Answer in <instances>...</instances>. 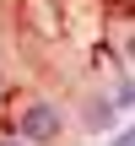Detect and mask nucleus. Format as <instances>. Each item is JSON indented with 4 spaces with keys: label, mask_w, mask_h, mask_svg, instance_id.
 Masks as SVG:
<instances>
[{
    "label": "nucleus",
    "mask_w": 135,
    "mask_h": 146,
    "mask_svg": "<svg viewBox=\"0 0 135 146\" xmlns=\"http://www.w3.org/2000/svg\"><path fill=\"white\" fill-rule=\"evenodd\" d=\"M65 130H70V119H65L60 103H49V98H27V103L16 108V130H11V135H22L27 146H54Z\"/></svg>",
    "instance_id": "1"
},
{
    "label": "nucleus",
    "mask_w": 135,
    "mask_h": 146,
    "mask_svg": "<svg viewBox=\"0 0 135 146\" xmlns=\"http://www.w3.org/2000/svg\"><path fill=\"white\" fill-rule=\"evenodd\" d=\"M108 119H114V103H108V98H87V108H81V125H87V130H103Z\"/></svg>",
    "instance_id": "2"
},
{
    "label": "nucleus",
    "mask_w": 135,
    "mask_h": 146,
    "mask_svg": "<svg viewBox=\"0 0 135 146\" xmlns=\"http://www.w3.org/2000/svg\"><path fill=\"white\" fill-rule=\"evenodd\" d=\"M0 146H27V141H22V135H0Z\"/></svg>",
    "instance_id": "3"
}]
</instances>
